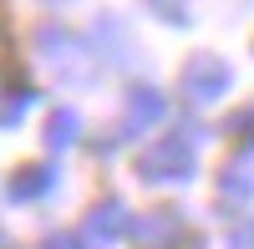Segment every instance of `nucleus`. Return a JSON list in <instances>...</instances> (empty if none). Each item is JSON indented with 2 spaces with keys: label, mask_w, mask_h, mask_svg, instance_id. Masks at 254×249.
<instances>
[{
  "label": "nucleus",
  "mask_w": 254,
  "mask_h": 249,
  "mask_svg": "<svg viewBox=\"0 0 254 249\" xmlns=\"http://www.w3.org/2000/svg\"><path fill=\"white\" fill-rule=\"evenodd\" d=\"M132 239H137L142 249H168L173 239H183V219H178L173 209H153V214H142V219L132 224Z\"/></svg>",
  "instance_id": "obj_7"
},
{
  "label": "nucleus",
  "mask_w": 254,
  "mask_h": 249,
  "mask_svg": "<svg viewBox=\"0 0 254 249\" xmlns=\"http://www.w3.org/2000/svg\"><path fill=\"white\" fill-rule=\"evenodd\" d=\"M178 87H183V97L193 102V107L224 102V97H229V87H234V66H229L224 56H214V51H198V56H188V61H183Z\"/></svg>",
  "instance_id": "obj_3"
},
{
  "label": "nucleus",
  "mask_w": 254,
  "mask_h": 249,
  "mask_svg": "<svg viewBox=\"0 0 254 249\" xmlns=\"http://www.w3.org/2000/svg\"><path fill=\"white\" fill-rule=\"evenodd\" d=\"M239 153H254V132H249V137H239Z\"/></svg>",
  "instance_id": "obj_15"
},
{
  "label": "nucleus",
  "mask_w": 254,
  "mask_h": 249,
  "mask_svg": "<svg viewBox=\"0 0 254 249\" xmlns=\"http://www.w3.org/2000/svg\"><path fill=\"white\" fill-rule=\"evenodd\" d=\"M147 10H153L163 26H188V20H193L188 15V0H147Z\"/></svg>",
  "instance_id": "obj_11"
},
{
  "label": "nucleus",
  "mask_w": 254,
  "mask_h": 249,
  "mask_svg": "<svg viewBox=\"0 0 254 249\" xmlns=\"http://www.w3.org/2000/svg\"><path fill=\"white\" fill-rule=\"evenodd\" d=\"M36 51L46 56V66L66 81V87H87V81L97 76V56L87 51V41L61 31V26H41L36 31Z\"/></svg>",
  "instance_id": "obj_1"
},
{
  "label": "nucleus",
  "mask_w": 254,
  "mask_h": 249,
  "mask_svg": "<svg viewBox=\"0 0 254 249\" xmlns=\"http://www.w3.org/2000/svg\"><path fill=\"white\" fill-rule=\"evenodd\" d=\"M0 249H15V244H10V239H5V234H0Z\"/></svg>",
  "instance_id": "obj_16"
},
{
  "label": "nucleus",
  "mask_w": 254,
  "mask_h": 249,
  "mask_svg": "<svg viewBox=\"0 0 254 249\" xmlns=\"http://www.w3.org/2000/svg\"><path fill=\"white\" fill-rule=\"evenodd\" d=\"M51 188H56V168H51V163H20V168L10 173V183H5V193L15 203H36V198H46Z\"/></svg>",
  "instance_id": "obj_6"
},
{
  "label": "nucleus",
  "mask_w": 254,
  "mask_h": 249,
  "mask_svg": "<svg viewBox=\"0 0 254 249\" xmlns=\"http://www.w3.org/2000/svg\"><path fill=\"white\" fill-rule=\"evenodd\" d=\"M249 193H254V178H249V168H244V163H234V168H224V173H219V198L244 203Z\"/></svg>",
  "instance_id": "obj_10"
},
{
  "label": "nucleus",
  "mask_w": 254,
  "mask_h": 249,
  "mask_svg": "<svg viewBox=\"0 0 254 249\" xmlns=\"http://www.w3.org/2000/svg\"><path fill=\"white\" fill-rule=\"evenodd\" d=\"M198 173V153L183 132H168L158 142H147L137 153V178L142 183H193Z\"/></svg>",
  "instance_id": "obj_2"
},
{
  "label": "nucleus",
  "mask_w": 254,
  "mask_h": 249,
  "mask_svg": "<svg viewBox=\"0 0 254 249\" xmlns=\"http://www.w3.org/2000/svg\"><path fill=\"white\" fill-rule=\"evenodd\" d=\"M31 107H36V87H5L0 92V127H20Z\"/></svg>",
  "instance_id": "obj_9"
},
{
  "label": "nucleus",
  "mask_w": 254,
  "mask_h": 249,
  "mask_svg": "<svg viewBox=\"0 0 254 249\" xmlns=\"http://www.w3.org/2000/svg\"><path fill=\"white\" fill-rule=\"evenodd\" d=\"M36 249H92V244H87V239H76V234H46Z\"/></svg>",
  "instance_id": "obj_12"
},
{
  "label": "nucleus",
  "mask_w": 254,
  "mask_h": 249,
  "mask_svg": "<svg viewBox=\"0 0 254 249\" xmlns=\"http://www.w3.org/2000/svg\"><path fill=\"white\" fill-rule=\"evenodd\" d=\"M229 249H254V219H244L234 234H229Z\"/></svg>",
  "instance_id": "obj_13"
},
{
  "label": "nucleus",
  "mask_w": 254,
  "mask_h": 249,
  "mask_svg": "<svg viewBox=\"0 0 254 249\" xmlns=\"http://www.w3.org/2000/svg\"><path fill=\"white\" fill-rule=\"evenodd\" d=\"M122 234H132V214H127V203H122V198L92 203V214H87V239H92V249H112Z\"/></svg>",
  "instance_id": "obj_5"
},
{
  "label": "nucleus",
  "mask_w": 254,
  "mask_h": 249,
  "mask_svg": "<svg viewBox=\"0 0 254 249\" xmlns=\"http://www.w3.org/2000/svg\"><path fill=\"white\" fill-rule=\"evenodd\" d=\"M163 112H168V102H163V92H158V87H132V92H127L122 117H117V127H112V137L102 142L97 153H112V148H122V142L142 137L147 127H158V122H163Z\"/></svg>",
  "instance_id": "obj_4"
},
{
  "label": "nucleus",
  "mask_w": 254,
  "mask_h": 249,
  "mask_svg": "<svg viewBox=\"0 0 254 249\" xmlns=\"http://www.w3.org/2000/svg\"><path fill=\"white\" fill-rule=\"evenodd\" d=\"M81 137V112L76 107H56L51 117H46V148H71V142Z\"/></svg>",
  "instance_id": "obj_8"
},
{
  "label": "nucleus",
  "mask_w": 254,
  "mask_h": 249,
  "mask_svg": "<svg viewBox=\"0 0 254 249\" xmlns=\"http://www.w3.org/2000/svg\"><path fill=\"white\" fill-rule=\"evenodd\" d=\"M5 46H10V31H5V20H0V56H5Z\"/></svg>",
  "instance_id": "obj_14"
}]
</instances>
